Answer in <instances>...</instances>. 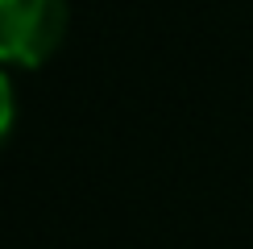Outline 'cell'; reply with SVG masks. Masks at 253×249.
Here are the masks:
<instances>
[{
	"label": "cell",
	"instance_id": "6da1fadb",
	"mask_svg": "<svg viewBox=\"0 0 253 249\" xmlns=\"http://www.w3.org/2000/svg\"><path fill=\"white\" fill-rule=\"evenodd\" d=\"M67 0H0V62L42 67L67 38Z\"/></svg>",
	"mask_w": 253,
	"mask_h": 249
},
{
	"label": "cell",
	"instance_id": "7a4b0ae2",
	"mask_svg": "<svg viewBox=\"0 0 253 249\" xmlns=\"http://www.w3.org/2000/svg\"><path fill=\"white\" fill-rule=\"evenodd\" d=\"M13 117H17V100H13V83H8L4 67H0V145H4L8 129H13Z\"/></svg>",
	"mask_w": 253,
	"mask_h": 249
}]
</instances>
